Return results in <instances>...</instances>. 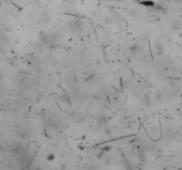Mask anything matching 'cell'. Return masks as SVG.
Listing matches in <instances>:
<instances>
[{
  "instance_id": "obj_3",
  "label": "cell",
  "mask_w": 182,
  "mask_h": 170,
  "mask_svg": "<svg viewBox=\"0 0 182 170\" xmlns=\"http://www.w3.org/2000/svg\"><path fill=\"white\" fill-rule=\"evenodd\" d=\"M0 81H1V75H0Z\"/></svg>"
},
{
  "instance_id": "obj_1",
  "label": "cell",
  "mask_w": 182,
  "mask_h": 170,
  "mask_svg": "<svg viewBox=\"0 0 182 170\" xmlns=\"http://www.w3.org/2000/svg\"><path fill=\"white\" fill-rule=\"evenodd\" d=\"M140 4H143V5H145L146 7H152V6L154 5V2L149 1V0H144V1L140 2Z\"/></svg>"
},
{
  "instance_id": "obj_2",
  "label": "cell",
  "mask_w": 182,
  "mask_h": 170,
  "mask_svg": "<svg viewBox=\"0 0 182 170\" xmlns=\"http://www.w3.org/2000/svg\"><path fill=\"white\" fill-rule=\"evenodd\" d=\"M47 160H49V161H53V160H55V155L53 154V153H50V154H48V156H47Z\"/></svg>"
}]
</instances>
